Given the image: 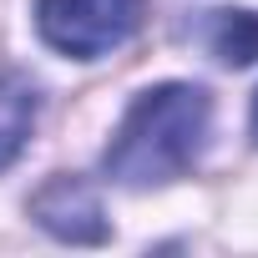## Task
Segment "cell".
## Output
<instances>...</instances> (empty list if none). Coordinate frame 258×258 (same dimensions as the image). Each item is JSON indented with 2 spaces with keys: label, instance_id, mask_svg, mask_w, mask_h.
Instances as JSON below:
<instances>
[{
  "label": "cell",
  "instance_id": "6da1fadb",
  "mask_svg": "<svg viewBox=\"0 0 258 258\" xmlns=\"http://www.w3.org/2000/svg\"><path fill=\"white\" fill-rule=\"evenodd\" d=\"M213 137V96L192 81H157L132 96L106 142V177L121 187H162L192 172Z\"/></svg>",
  "mask_w": 258,
  "mask_h": 258
},
{
  "label": "cell",
  "instance_id": "7a4b0ae2",
  "mask_svg": "<svg viewBox=\"0 0 258 258\" xmlns=\"http://www.w3.org/2000/svg\"><path fill=\"white\" fill-rule=\"evenodd\" d=\"M142 16L147 0H36V36L71 61H96L132 41Z\"/></svg>",
  "mask_w": 258,
  "mask_h": 258
},
{
  "label": "cell",
  "instance_id": "3957f363",
  "mask_svg": "<svg viewBox=\"0 0 258 258\" xmlns=\"http://www.w3.org/2000/svg\"><path fill=\"white\" fill-rule=\"evenodd\" d=\"M31 218L61 238V243H101L106 238V213H101V198L86 177L76 172H56L36 198H31Z\"/></svg>",
  "mask_w": 258,
  "mask_h": 258
},
{
  "label": "cell",
  "instance_id": "277c9868",
  "mask_svg": "<svg viewBox=\"0 0 258 258\" xmlns=\"http://www.w3.org/2000/svg\"><path fill=\"white\" fill-rule=\"evenodd\" d=\"M198 41L223 66H253L258 61V11H238V6L208 11L198 26Z\"/></svg>",
  "mask_w": 258,
  "mask_h": 258
},
{
  "label": "cell",
  "instance_id": "5b68a950",
  "mask_svg": "<svg viewBox=\"0 0 258 258\" xmlns=\"http://www.w3.org/2000/svg\"><path fill=\"white\" fill-rule=\"evenodd\" d=\"M36 111H41L36 86H31L26 76L6 71V76H0V172L26 152L31 126H36Z\"/></svg>",
  "mask_w": 258,
  "mask_h": 258
},
{
  "label": "cell",
  "instance_id": "8992f818",
  "mask_svg": "<svg viewBox=\"0 0 258 258\" xmlns=\"http://www.w3.org/2000/svg\"><path fill=\"white\" fill-rule=\"evenodd\" d=\"M253 137H258V96H253Z\"/></svg>",
  "mask_w": 258,
  "mask_h": 258
}]
</instances>
